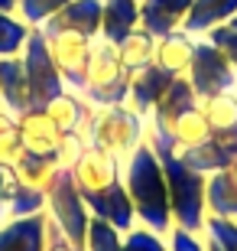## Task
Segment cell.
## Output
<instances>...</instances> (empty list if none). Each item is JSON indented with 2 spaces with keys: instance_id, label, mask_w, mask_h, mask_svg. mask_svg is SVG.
<instances>
[{
  "instance_id": "17",
  "label": "cell",
  "mask_w": 237,
  "mask_h": 251,
  "mask_svg": "<svg viewBox=\"0 0 237 251\" xmlns=\"http://www.w3.org/2000/svg\"><path fill=\"white\" fill-rule=\"evenodd\" d=\"M195 43L198 39L185 33V29H172V33H166V36L156 39V59L153 62L169 75H185L192 65V56H195Z\"/></svg>"
},
{
  "instance_id": "24",
  "label": "cell",
  "mask_w": 237,
  "mask_h": 251,
  "mask_svg": "<svg viewBox=\"0 0 237 251\" xmlns=\"http://www.w3.org/2000/svg\"><path fill=\"white\" fill-rule=\"evenodd\" d=\"M117 56H120V65L127 69V75L143 72L146 65H153V59H156V36H150L143 26H137L117 46Z\"/></svg>"
},
{
  "instance_id": "6",
  "label": "cell",
  "mask_w": 237,
  "mask_h": 251,
  "mask_svg": "<svg viewBox=\"0 0 237 251\" xmlns=\"http://www.w3.org/2000/svg\"><path fill=\"white\" fill-rule=\"evenodd\" d=\"M23 69H26V92H29V108H46L52 98L68 88L62 78V72L55 69L52 56H49V46H46V36L43 29L33 26L26 36V46H23Z\"/></svg>"
},
{
  "instance_id": "15",
  "label": "cell",
  "mask_w": 237,
  "mask_h": 251,
  "mask_svg": "<svg viewBox=\"0 0 237 251\" xmlns=\"http://www.w3.org/2000/svg\"><path fill=\"white\" fill-rule=\"evenodd\" d=\"M101 13H104V0H68L52 20L43 23V29H72L82 36H101Z\"/></svg>"
},
{
  "instance_id": "34",
  "label": "cell",
  "mask_w": 237,
  "mask_h": 251,
  "mask_svg": "<svg viewBox=\"0 0 237 251\" xmlns=\"http://www.w3.org/2000/svg\"><path fill=\"white\" fill-rule=\"evenodd\" d=\"M85 147H88V140H85L82 134H75V130H65L62 140H59V163H62V167H72L75 160L85 153Z\"/></svg>"
},
{
  "instance_id": "18",
  "label": "cell",
  "mask_w": 237,
  "mask_h": 251,
  "mask_svg": "<svg viewBox=\"0 0 237 251\" xmlns=\"http://www.w3.org/2000/svg\"><path fill=\"white\" fill-rule=\"evenodd\" d=\"M140 26V0H104L101 13V39L120 46Z\"/></svg>"
},
{
  "instance_id": "9",
  "label": "cell",
  "mask_w": 237,
  "mask_h": 251,
  "mask_svg": "<svg viewBox=\"0 0 237 251\" xmlns=\"http://www.w3.org/2000/svg\"><path fill=\"white\" fill-rule=\"evenodd\" d=\"M85 205L91 209V215H98V219H104V222H110L117 232L127 235L133 225H137V212H133V202H130V193L127 186H124V179H114V183H108L104 189H94V193H82Z\"/></svg>"
},
{
  "instance_id": "26",
  "label": "cell",
  "mask_w": 237,
  "mask_h": 251,
  "mask_svg": "<svg viewBox=\"0 0 237 251\" xmlns=\"http://www.w3.org/2000/svg\"><path fill=\"white\" fill-rule=\"evenodd\" d=\"M59 167H62V163H59V157H52V153H29V150H23L17 157V163H13V173H17V179H23L29 186L46 189V183L52 179V173Z\"/></svg>"
},
{
  "instance_id": "38",
  "label": "cell",
  "mask_w": 237,
  "mask_h": 251,
  "mask_svg": "<svg viewBox=\"0 0 237 251\" xmlns=\"http://www.w3.org/2000/svg\"><path fill=\"white\" fill-rule=\"evenodd\" d=\"M20 0H0V13H17Z\"/></svg>"
},
{
  "instance_id": "3",
  "label": "cell",
  "mask_w": 237,
  "mask_h": 251,
  "mask_svg": "<svg viewBox=\"0 0 237 251\" xmlns=\"http://www.w3.org/2000/svg\"><path fill=\"white\" fill-rule=\"evenodd\" d=\"M143 134H146L143 118L133 114L130 108H124V104H101V108H94L91 121L85 127L88 147L104 150L108 157L120 160V163L143 144Z\"/></svg>"
},
{
  "instance_id": "5",
  "label": "cell",
  "mask_w": 237,
  "mask_h": 251,
  "mask_svg": "<svg viewBox=\"0 0 237 251\" xmlns=\"http://www.w3.org/2000/svg\"><path fill=\"white\" fill-rule=\"evenodd\" d=\"M46 212L65 232V238L78 251H85V235H88V222H91V209L85 205L68 167H59L52 173V179L46 183Z\"/></svg>"
},
{
  "instance_id": "39",
  "label": "cell",
  "mask_w": 237,
  "mask_h": 251,
  "mask_svg": "<svg viewBox=\"0 0 237 251\" xmlns=\"http://www.w3.org/2000/svg\"><path fill=\"white\" fill-rule=\"evenodd\" d=\"M205 251H221V248H218L215 242H211V238H205Z\"/></svg>"
},
{
  "instance_id": "7",
  "label": "cell",
  "mask_w": 237,
  "mask_h": 251,
  "mask_svg": "<svg viewBox=\"0 0 237 251\" xmlns=\"http://www.w3.org/2000/svg\"><path fill=\"white\" fill-rule=\"evenodd\" d=\"M185 78L192 82L198 101L237 88L234 65L224 59V52H221L218 46H211L208 39H198V43H195V56H192V65H189V72H185Z\"/></svg>"
},
{
  "instance_id": "22",
  "label": "cell",
  "mask_w": 237,
  "mask_h": 251,
  "mask_svg": "<svg viewBox=\"0 0 237 251\" xmlns=\"http://www.w3.org/2000/svg\"><path fill=\"white\" fill-rule=\"evenodd\" d=\"M46 209V189L29 186L23 179H17L13 167H10V183H7V199H3V212L7 219H23V215H36Z\"/></svg>"
},
{
  "instance_id": "14",
  "label": "cell",
  "mask_w": 237,
  "mask_h": 251,
  "mask_svg": "<svg viewBox=\"0 0 237 251\" xmlns=\"http://www.w3.org/2000/svg\"><path fill=\"white\" fill-rule=\"evenodd\" d=\"M46 209L0 222V251H46Z\"/></svg>"
},
{
  "instance_id": "1",
  "label": "cell",
  "mask_w": 237,
  "mask_h": 251,
  "mask_svg": "<svg viewBox=\"0 0 237 251\" xmlns=\"http://www.w3.org/2000/svg\"><path fill=\"white\" fill-rule=\"evenodd\" d=\"M120 179L130 193L137 222L153 228L156 235H169L172 228V205H169V186L163 176V163L153 153L150 144H140L124 163H120Z\"/></svg>"
},
{
  "instance_id": "10",
  "label": "cell",
  "mask_w": 237,
  "mask_h": 251,
  "mask_svg": "<svg viewBox=\"0 0 237 251\" xmlns=\"http://www.w3.org/2000/svg\"><path fill=\"white\" fill-rule=\"evenodd\" d=\"M175 75L163 72L159 65H146L143 72H133L130 75V88H127V98H124V108H130L133 114H140V118H150V111H153L156 104H159V98L166 95V88L172 85Z\"/></svg>"
},
{
  "instance_id": "19",
  "label": "cell",
  "mask_w": 237,
  "mask_h": 251,
  "mask_svg": "<svg viewBox=\"0 0 237 251\" xmlns=\"http://www.w3.org/2000/svg\"><path fill=\"white\" fill-rule=\"evenodd\" d=\"M49 118H52L55 124H59V130H75V134H82L85 137V127H88V121H91V111L94 104L85 101L78 92H72V88H65L59 98H52V101L46 104Z\"/></svg>"
},
{
  "instance_id": "4",
  "label": "cell",
  "mask_w": 237,
  "mask_h": 251,
  "mask_svg": "<svg viewBox=\"0 0 237 251\" xmlns=\"http://www.w3.org/2000/svg\"><path fill=\"white\" fill-rule=\"evenodd\" d=\"M127 88H130V75L120 65L117 46H110L98 36L91 46V56H88V65H85L78 95L85 101H91L94 108H101V104H124Z\"/></svg>"
},
{
  "instance_id": "13",
  "label": "cell",
  "mask_w": 237,
  "mask_h": 251,
  "mask_svg": "<svg viewBox=\"0 0 237 251\" xmlns=\"http://www.w3.org/2000/svg\"><path fill=\"white\" fill-rule=\"evenodd\" d=\"M68 170H72V176H75L78 193H94V189H104L108 183H114L120 176V160L108 157L98 147H85V153Z\"/></svg>"
},
{
  "instance_id": "8",
  "label": "cell",
  "mask_w": 237,
  "mask_h": 251,
  "mask_svg": "<svg viewBox=\"0 0 237 251\" xmlns=\"http://www.w3.org/2000/svg\"><path fill=\"white\" fill-rule=\"evenodd\" d=\"M39 29H43V26H39ZM43 36H46L49 56H52L55 69L62 72L65 85H68L72 92H78V88H82L85 65H88V56H91L94 39L82 36V33H72V29H43Z\"/></svg>"
},
{
  "instance_id": "28",
  "label": "cell",
  "mask_w": 237,
  "mask_h": 251,
  "mask_svg": "<svg viewBox=\"0 0 237 251\" xmlns=\"http://www.w3.org/2000/svg\"><path fill=\"white\" fill-rule=\"evenodd\" d=\"M29 29H33V26H26L17 13H0V59L20 56L23 46H26Z\"/></svg>"
},
{
  "instance_id": "27",
  "label": "cell",
  "mask_w": 237,
  "mask_h": 251,
  "mask_svg": "<svg viewBox=\"0 0 237 251\" xmlns=\"http://www.w3.org/2000/svg\"><path fill=\"white\" fill-rule=\"evenodd\" d=\"M201 111L208 118L211 130L237 127V92H224V95H215V98H205L201 101Z\"/></svg>"
},
{
  "instance_id": "32",
  "label": "cell",
  "mask_w": 237,
  "mask_h": 251,
  "mask_svg": "<svg viewBox=\"0 0 237 251\" xmlns=\"http://www.w3.org/2000/svg\"><path fill=\"white\" fill-rule=\"evenodd\" d=\"M201 39H208L211 46H218L221 52H224V59L234 65V72H237V17L228 20V23H221V26H215V29H208Z\"/></svg>"
},
{
  "instance_id": "2",
  "label": "cell",
  "mask_w": 237,
  "mask_h": 251,
  "mask_svg": "<svg viewBox=\"0 0 237 251\" xmlns=\"http://www.w3.org/2000/svg\"><path fill=\"white\" fill-rule=\"evenodd\" d=\"M143 140L153 147V153L163 163V176H166V186H169V205H172V225L201 235L205 232V215H208V209H205L208 176L198 173V170H192V167H185L182 160H179L172 137L156 134V130H146Z\"/></svg>"
},
{
  "instance_id": "33",
  "label": "cell",
  "mask_w": 237,
  "mask_h": 251,
  "mask_svg": "<svg viewBox=\"0 0 237 251\" xmlns=\"http://www.w3.org/2000/svg\"><path fill=\"white\" fill-rule=\"evenodd\" d=\"M120 251H169V242L163 235H156L153 228H146V225H133L124 235V248Z\"/></svg>"
},
{
  "instance_id": "23",
  "label": "cell",
  "mask_w": 237,
  "mask_h": 251,
  "mask_svg": "<svg viewBox=\"0 0 237 251\" xmlns=\"http://www.w3.org/2000/svg\"><path fill=\"white\" fill-rule=\"evenodd\" d=\"M166 137H172L175 150H185V147H195V144H201V140H208L211 137V124H208V118H205V111H201V101L195 104V108H189V111L179 114Z\"/></svg>"
},
{
  "instance_id": "12",
  "label": "cell",
  "mask_w": 237,
  "mask_h": 251,
  "mask_svg": "<svg viewBox=\"0 0 237 251\" xmlns=\"http://www.w3.org/2000/svg\"><path fill=\"white\" fill-rule=\"evenodd\" d=\"M195 104H198V95H195L192 82L185 78V75H179V78H172V85L166 88V95L159 98V104L150 111V118H146L143 124H146V130L169 134V127H172L175 118H179L182 111H189V108H195Z\"/></svg>"
},
{
  "instance_id": "20",
  "label": "cell",
  "mask_w": 237,
  "mask_h": 251,
  "mask_svg": "<svg viewBox=\"0 0 237 251\" xmlns=\"http://www.w3.org/2000/svg\"><path fill=\"white\" fill-rule=\"evenodd\" d=\"M0 104H3L10 114H23V111L29 108L23 56H7V59H0Z\"/></svg>"
},
{
  "instance_id": "36",
  "label": "cell",
  "mask_w": 237,
  "mask_h": 251,
  "mask_svg": "<svg viewBox=\"0 0 237 251\" xmlns=\"http://www.w3.org/2000/svg\"><path fill=\"white\" fill-rule=\"evenodd\" d=\"M46 215H49V212H46ZM46 251H78L72 242H68V238H65V232H62V228L55 225V219H52V215L46 219Z\"/></svg>"
},
{
  "instance_id": "21",
  "label": "cell",
  "mask_w": 237,
  "mask_h": 251,
  "mask_svg": "<svg viewBox=\"0 0 237 251\" xmlns=\"http://www.w3.org/2000/svg\"><path fill=\"white\" fill-rule=\"evenodd\" d=\"M234 17H237V0H195L182 29L192 33V36H205L208 29L221 26V23H228Z\"/></svg>"
},
{
  "instance_id": "35",
  "label": "cell",
  "mask_w": 237,
  "mask_h": 251,
  "mask_svg": "<svg viewBox=\"0 0 237 251\" xmlns=\"http://www.w3.org/2000/svg\"><path fill=\"white\" fill-rule=\"evenodd\" d=\"M169 251H205V235H195L189 228L172 225L169 228Z\"/></svg>"
},
{
  "instance_id": "16",
  "label": "cell",
  "mask_w": 237,
  "mask_h": 251,
  "mask_svg": "<svg viewBox=\"0 0 237 251\" xmlns=\"http://www.w3.org/2000/svg\"><path fill=\"white\" fill-rule=\"evenodd\" d=\"M192 3L195 0H140V26L156 39L172 29H182Z\"/></svg>"
},
{
  "instance_id": "37",
  "label": "cell",
  "mask_w": 237,
  "mask_h": 251,
  "mask_svg": "<svg viewBox=\"0 0 237 251\" xmlns=\"http://www.w3.org/2000/svg\"><path fill=\"white\" fill-rule=\"evenodd\" d=\"M7 183H10V167H0V222H7V212H3V199H7Z\"/></svg>"
},
{
  "instance_id": "40",
  "label": "cell",
  "mask_w": 237,
  "mask_h": 251,
  "mask_svg": "<svg viewBox=\"0 0 237 251\" xmlns=\"http://www.w3.org/2000/svg\"><path fill=\"white\" fill-rule=\"evenodd\" d=\"M228 173H231V179H234V183H237V160H234V163H231V167H228Z\"/></svg>"
},
{
  "instance_id": "31",
  "label": "cell",
  "mask_w": 237,
  "mask_h": 251,
  "mask_svg": "<svg viewBox=\"0 0 237 251\" xmlns=\"http://www.w3.org/2000/svg\"><path fill=\"white\" fill-rule=\"evenodd\" d=\"M68 0H20L17 17L26 23V26H43L46 20H52L59 10L65 7Z\"/></svg>"
},
{
  "instance_id": "29",
  "label": "cell",
  "mask_w": 237,
  "mask_h": 251,
  "mask_svg": "<svg viewBox=\"0 0 237 251\" xmlns=\"http://www.w3.org/2000/svg\"><path fill=\"white\" fill-rule=\"evenodd\" d=\"M20 153H23V140H20L17 114L0 108V167H13Z\"/></svg>"
},
{
  "instance_id": "25",
  "label": "cell",
  "mask_w": 237,
  "mask_h": 251,
  "mask_svg": "<svg viewBox=\"0 0 237 251\" xmlns=\"http://www.w3.org/2000/svg\"><path fill=\"white\" fill-rule=\"evenodd\" d=\"M205 209L208 215H224V219H237V183L231 179L228 170L211 173L208 189H205Z\"/></svg>"
},
{
  "instance_id": "11",
  "label": "cell",
  "mask_w": 237,
  "mask_h": 251,
  "mask_svg": "<svg viewBox=\"0 0 237 251\" xmlns=\"http://www.w3.org/2000/svg\"><path fill=\"white\" fill-rule=\"evenodd\" d=\"M17 121H20V140H23V150L59 157L62 130H59V124L49 118L46 108H26L23 114H17Z\"/></svg>"
},
{
  "instance_id": "30",
  "label": "cell",
  "mask_w": 237,
  "mask_h": 251,
  "mask_svg": "<svg viewBox=\"0 0 237 251\" xmlns=\"http://www.w3.org/2000/svg\"><path fill=\"white\" fill-rule=\"evenodd\" d=\"M124 248V232H117L110 222L91 215L88 235H85V251H120Z\"/></svg>"
}]
</instances>
